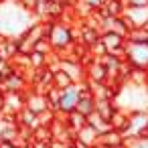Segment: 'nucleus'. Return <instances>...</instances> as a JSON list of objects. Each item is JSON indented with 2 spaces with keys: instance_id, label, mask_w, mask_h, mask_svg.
<instances>
[{
  "instance_id": "nucleus-1",
  "label": "nucleus",
  "mask_w": 148,
  "mask_h": 148,
  "mask_svg": "<svg viewBox=\"0 0 148 148\" xmlns=\"http://www.w3.org/2000/svg\"><path fill=\"white\" fill-rule=\"evenodd\" d=\"M47 39H49V43H51V47H53V51L57 55L63 53V51H67L77 41L75 39V33H73V27L69 23H65V21H55Z\"/></svg>"
},
{
  "instance_id": "nucleus-2",
  "label": "nucleus",
  "mask_w": 148,
  "mask_h": 148,
  "mask_svg": "<svg viewBox=\"0 0 148 148\" xmlns=\"http://www.w3.org/2000/svg\"><path fill=\"white\" fill-rule=\"evenodd\" d=\"M126 61L132 67L148 69V43H130V41H126Z\"/></svg>"
},
{
  "instance_id": "nucleus-3",
  "label": "nucleus",
  "mask_w": 148,
  "mask_h": 148,
  "mask_svg": "<svg viewBox=\"0 0 148 148\" xmlns=\"http://www.w3.org/2000/svg\"><path fill=\"white\" fill-rule=\"evenodd\" d=\"M79 95H81V89L77 83L69 85L67 89H61V97H59V106H57V114H63L67 116L69 112L77 110V101H79Z\"/></svg>"
},
{
  "instance_id": "nucleus-4",
  "label": "nucleus",
  "mask_w": 148,
  "mask_h": 148,
  "mask_svg": "<svg viewBox=\"0 0 148 148\" xmlns=\"http://www.w3.org/2000/svg\"><path fill=\"white\" fill-rule=\"evenodd\" d=\"M128 136H140L146 132V126H148V110H130L128 112Z\"/></svg>"
},
{
  "instance_id": "nucleus-5",
  "label": "nucleus",
  "mask_w": 148,
  "mask_h": 148,
  "mask_svg": "<svg viewBox=\"0 0 148 148\" xmlns=\"http://www.w3.org/2000/svg\"><path fill=\"white\" fill-rule=\"evenodd\" d=\"M27 85H29V77H27V73L14 67L8 75H4L2 91H27V89H29Z\"/></svg>"
},
{
  "instance_id": "nucleus-6",
  "label": "nucleus",
  "mask_w": 148,
  "mask_h": 148,
  "mask_svg": "<svg viewBox=\"0 0 148 148\" xmlns=\"http://www.w3.org/2000/svg\"><path fill=\"white\" fill-rule=\"evenodd\" d=\"M124 21L130 29L134 27H148V6H126L124 8Z\"/></svg>"
},
{
  "instance_id": "nucleus-7",
  "label": "nucleus",
  "mask_w": 148,
  "mask_h": 148,
  "mask_svg": "<svg viewBox=\"0 0 148 148\" xmlns=\"http://www.w3.org/2000/svg\"><path fill=\"white\" fill-rule=\"evenodd\" d=\"M85 79L89 83H106L110 77H108V69L103 65L101 59H95L91 57V61L85 65Z\"/></svg>"
},
{
  "instance_id": "nucleus-8",
  "label": "nucleus",
  "mask_w": 148,
  "mask_h": 148,
  "mask_svg": "<svg viewBox=\"0 0 148 148\" xmlns=\"http://www.w3.org/2000/svg\"><path fill=\"white\" fill-rule=\"evenodd\" d=\"M25 106H27L25 91H4V108H2V112L18 114Z\"/></svg>"
},
{
  "instance_id": "nucleus-9",
  "label": "nucleus",
  "mask_w": 148,
  "mask_h": 148,
  "mask_svg": "<svg viewBox=\"0 0 148 148\" xmlns=\"http://www.w3.org/2000/svg\"><path fill=\"white\" fill-rule=\"evenodd\" d=\"M18 53H21V47H18L16 37H10V35H0V57L6 59V61H12Z\"/></svg>"
},
{
  "instance_id": "nucleus-10",
  "label": "nucleus",
  "mask_w": 148,
  "mask_h": 148,
  "mask_svg": "<svg viewBox=\"0 0 148 148\" xmlns=\"http://www.w3.org/2000/svg\"><path fill=\"white\" fill-rule=\"evenodd\" d=\"M25 95H27V108H29V110H33V112H37V114L49 110V103H47V97H45L43 91H37V89L31 87V91L27 89Z\"/></svg>"
},
{
  "instance_id": "nucleus-11",
  "label": "nucleus",
  "mask_w": 148,
  "mask_h": 148,
  "mask_svg": "<svg viewBox=\"0 0 148 148\" xmlns=\"http://www.w3.org/2000/svg\"><path fill=\"white\" fill-rule=\"evenodd\" d=\"M99 29L101 31H114L118 35H124V37H128V33H130V27L124 21V16H106V18H101Z\"/></svg>"
},
{
  "instance_id": "nucleus-12",
  "label": "nucleus",
  "mask_w": 148,
  "mask_h": 148,
  "mask_svg": "<svg viewBox=\"0 0 148 148\" xmlns=\"http://www.w3.org/2000/svg\"><path fill=\"white\" fill-rule=\"evenodd\" d=\"M101 43L106 45L108 53L110 51H118V49H124L126 47V37L124 35H118L114 31H101Z\"/></svg>"
},
{
  "instance_id": "nucleus-13",
  "label": "nucleus",
  "mask_w": 148,
  "mask_h": 148,
  "mask_svg": "<svg viewBox=\"0 0 148 148\" xmlns=\"http://www.w3.org/2000/svg\"><path fill=\"white\" fill-rule=\"evenodd\" d=\"M126 81H128L130 85L146 87V85H148V69L132 67V65H130V71H128V75H126Z\"/></svg>"
},
{
  "instance_id": "nucleus-14",
  "label": "nucleus",
  "mask_w": 148,
  "mask_h": 148,
  "mask_svg": "<svg viewBox=\"0 0 148 148\" xmlns=\"http://www.w3.org/2000/svg\"><path fill=\"white\" fill-rule=\"evenodd\" d=\"M65 124H67V128L75 134L77 130H81V128L87 124V116L81 114L79 110H73V112H69V114L65 116Z\"/></svg>"
},
{
  "instance_id": "nucleus-15",
  "label": "nucleus",
  "mask_w": 148,
  "mask_h": 148,
  "mask_svg": "<svg viewBox=\"0 0 148 148\" xmlns=\"http://www.w3.org/2000/svg\"><path fill=\"white\" fill-rule=\"evenodd\" d=\"M18 124L21 126H25V128H35V126H39V114L37 112H33V110H29L27 106L18 112Z\"/></svg>"
},
{
  "instance_id": "nucleus-16",
  "label": "nucleus",
  "mask_w": 148,
  "mask_h": 148,
  "mask_svg": "<svg viewBox=\"0 0 148 148\" xmlns=\"http://www.w3.org/2000/svg\"><path fill=\"white\" fill-rule=\"evenodd\" d=\"M75 138H79L81 142H85L87 146H91V148H93V146L97 144V138H99V134H97V132H95V130H93L89 124H85L81 130H77V132H75Z\"/></svg>"
},
{
  "instance_id": "nucleus-17",
  "label": "nucleus",
  "mask_w": 148,
  "mask_h": 148,
  "mask_svg": "<svg viewBox=\"0 0 148 148\" xmlns=\"http://www.w3.org/2000/svg\"><path fill=\"white\" fill-rule=\"evenodd\" d=\"M49 57H51V55H45V53H39V51H31V53H29V63H31V69H33V71H37V69L47 67Z\"/></svg>"
},
{
  "instance_id": "nucleus-18",
  "label": "nucleus",
  "mask_w": 148,
  "mask_h": 148,
  "mask_svg": "<svg viewBox=\"0 0 148 148\" xmlns=\"http://www.w3.org/2000/svg\"><path fill=\"white\" fill-rule=\"evenodd\" d=\"M87 124H89L97 134H101V132H106V130L110 128V124H108V122H106V120H103L95 110H93L91 114H87Z\"/></svg>"
},
{
  "instance_id": "nucleus-19",
  "label": "nucleus",
  "mask_w": 148,
  "mask_h": 148,
  "mask_svg": "<svg viewBox=\"0 0 148 148\" xmlns=\"http://www.w3.org/2000/svg\"><path fill=\"white\" fill-rule=\"evenodd\" d=\"M126 41H130V43H148V27H134V29H130Z\"/></svg>"
},
{
  "instance_id": "nucleus-20",
  "label": "nucleus",
  "mask_w": 148,
  "mask_h": 148,
  "mask_svg": "<svg viewBox=\"0 0 148 148\" xmlns=\"http://www.w3.org/2000/svg\"><path fill=\"white\" fill-rule=\"evenodd\" d=\"M75 81L71 79V75L67 73V71H63V69H57L55 71V77H53V85L55 87H59V89H67L69 85H73Z\"/></svg>"
},
{
  "instance_id": "nucleus-21",
  "label": "nucleus",
  "mask_w": 148,
  "mask_h": 148,
  "mask_svg": "<svg viewBox=\"0 0 148 148\" xmlns=\"http://www.w3.org/2000/svg\"><path fill=\"white\" fill-rule=\"evenodd\" d=\"M124 146L126 148H148V134H140V136H128L124 138Z\"/></svg>"
},
{
  "instance_id": "nucleus-22",
  "label": "nucleus",
  "mask_w": 148,
  "mask_h": 148,
  "mask_svg": "<svg viewBox=\"0 0 148 148\" xmlns=\"http://www.w3.org/2000/svg\"><path fill=\"white\" fill-rule=\"evenodd\" d=\"M45 97H47V103H49V108H51L53 112H57L59 97H61V89H59V87H55V85H51V87L45 91Z\"/></svg>"
},
{
  "instance_id": "nucleus-23",
  "label": "nucleus",
  "mask_w": 148,
  "mask_h": 148,
  "mask_svg": "<svg viewBox=\"0 0 148 148\" xmlns=\"http://www.w3.org/2000/svg\"><path fill=\"white\" fill-rule=\"evenodd\" d=\"M33 51H39V53H45V55H53V47L49 43V39H39L35 45H33Z\"/></svg>"
},
{
  "instance_id": "nucleus-24",
  "label": "nucleus",
  "mask_w": 148,
  "mask_h": 148,
  "mask_svg": "<svg viewBox=\"0 0 148 148\" xmlns=\"http://www.w3.org/2000/svg\"><path fill=\"white\" fill-rule=\"evenodd\" d=\"M89 55H91V57H95V59H101L103 55H108V49H106V45L101 43V39L89 47Z\"/></svg>"
},
{
  "instance_id": "nucleus-25",
  "label": "nucleus",
  "mask_w": 148,
  "mask_h": 148,
  "mask_svg": "<svg viewBox=\"0 0 148 148\" xmlns=\"http://www.w3.org/2000/svg\"><path fill=\"white\" fill-rule=\"evenodd\" d=\"M14 2L23 8V10H27V12H33L35 14V10H37V6H39V0H14Z\"/></svg>"
},
{
  "instance_id": "nucleus-26",
  "label": "nucleus",
  "mask_w": 148,
  "mask_h": 148,
  "mask_svg": "<svg viewBox=\"0 0 148 148\" xmlns=\"http://www.w3.org/2000/svg\"><path fill=\"white\" fill-rule=\"evenodd\" d=\"M81 4L87 6L89 10H99V8L106 4V0H81Z\"/></svg>"
},
{
  "instance_id": "nucleus-27",
  "label": "nucleus",
  "mask_w": 148,
  "mask_h": 148,
  "mask_svg": "<svg viewBox=\"0 0 148 148\" xmlns=\"http://www.w3.org/2000/svg\"><path fill=\"white\" fill-rule=\"evenodd\" d=\"M0 148H21V142H16V140H0Z\"/></svg>"
},
{
  "instance_id": "nucleus-28",
  "label": "nucleus",
  "mask_w": 148,
  "mask_h": 148,
  "mask_svg": "<svg viewBox=\"0 0 148 148\" xmlns=\"http://www.w3.org/2000/svg\"><path fill=\"white\" fill-rule=\"evenodd\" d=\"M2 108H4V91L0 89V110H2Z\"/></svg>"
},
{
  "instance_id": "nucleus-29",
  "label": "nucleus",
  "mask_w": 148,
  "mask_h": 148,
  "mask_svg": "<svg viewBox=\"0 0 148 148\" xmlns=\"http://www.w3.org/2000/svg\"><path fill=\"white\" fill-rule=\"evenodd\" d=\"M2 81H4V75L0 73V89H2Z\"/></svg>"
},
{
  "instance_id": "nucleus-30",
  "label": "nucleus",
  "mask_w": 148,
  "mask_h": 148,
  "mask_svg": "<svg viewBox=\"0 0 148 148\" xmlns=\"http://www.w3.org/2000/svg\"><path fill=\"white\" fill-rule=\"evenodd\" d=\"M53 2H65V4H69V0H53Z\"/></svg>"
},
{
  "instance_id": "nucleus-31",
  "label": "nucleus",
  "mask_w": 148,
  "mask_h": 148,
  "mask_svg": "<svg viewBox=\"0 0 148 148\" xmlns=\"http://www.w3.org/2000/svg\"><path fill=\"white\" fill-rule=\"evenodd\" d=\"M4 2H8V0H0V4H4Z\"/></svg>"
},
{
  "instance_id": "nucleus-32",
  "label": "nucleus",
  "mask_w": 148,
  "mask_h": 148,
  "mask_svg": "<svg viewBox=\"0 0 148 148\" xmlns=\"http://www.w3.org/2000/svg\"><path fill=\"white\" fill-rule=\"evenodd\" d=\"M0 122H2V110H0Z\"/></svg>"
},
{
  "instance_id": "nucleus-33",
  "label": "nucleus",
  "mask_w": 148,
  "mask_h": 148,
  "mask_svg": "<svg viewBox=\"0 0 148 148\" xmlns=\"http://www.w3.org/2000/svg\"><path fill=\"white\" fill-rule=\"evenodd\" d=\"M146 134H148V126H146Z\"/></svg>"
}]
</instances>
